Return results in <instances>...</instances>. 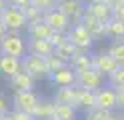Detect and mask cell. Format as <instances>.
Listing matches in <instances>:
<instances>
[{
  "mask_svg": "<svg viewBox=\"0 0 124 120\" xmlns=\"http://www.w3.org/2000/svg\"><path fill=\"white\" fill-rule=\"evenodd\" d=\"M76 86L86 88V90H98V88H102V74L96 68L76 72Z\"/></svg>",
  "mask_w": 124,
  "mask_h": 120,
  "instance_id": "cell-6",
  "label": "cell"
},
{
  "mask_svg": "<svg viewBox=\"0 0 124 120\" xmlns=\"http://www.w3.org/2000/svg\"><path fill=\"white\" fill-rule=\"evenodd\" d=\"M86 10L92 16H96L98 20H102V22H108L114 16V8L108 4L106 0H90L86 4Z\"/></svg>",
  "mask_w": 124,
  "mask_h": 120,
  "instance_id": "cell-13",
  "label": "cell"
},
{
  "mask_svg": "<svg viewBox=\"0 0 124 120\" xmlns=\"http://www.w3.org/2000/svg\"><path fill=\"white\" fill-rule=\"evenodd\" d=\"M116 92H118V98H116V100H118V108L124 110V88H122V90H116Z\"/></svg>",
  "mask_w": 124,
  "mask_h": 120,
  "instance_id": "cell-36",
  "label": "cell"
},
{
  "mask_svg": "<svg viewBox=\"0 0 124 120\" xmlns=\"http://www.w3.org/2000/svg\"><path fill=\"white\" fill-rule=\"evenodd\" d=\"M54 106H56V102L54 98H40L36 104V108L32 110V116L34 120H52L54 118Z\"/></svg>",
  "mask_w": 124,
  "mask_h": 120,
  "instance_id": "cell-18",
  "label": "cell"
},
{
  "mask_svg": "<svg viewBox=\"0 0 124 120\" xmlns=\"http://www.w3.org/2000/svg\"><path fill=\"white\" fill-rule=\"evenodd\" d=\"M108 86H112L114 90H122L124 88V66H120L116 72L108 76Z\"/></svg>",
  "mask_w": 124,
  "mask_h": 120,
  "instance_id": "cell-26",
  "label": "cell"
},
{
  "mask_svg": "<svg viewBox=\"0 0 124 120\" xmlns=\"http://www.w3.org/2000/svg\"><path fill=\"white\" fill-rule=\"evenodd\" d=\"M32 4L36 8H40L42 12H48V10H52V8H56L58 0H32Z\"/></svg>",
  "mask_w": 124,
  "mask_h": 120,
  "instance_id": "cell-31",
  "label": "cell"
},
{
  "mask_svg": "<svg viewBox=\"0 0 124 120\" xmlns=\"http://www.w3.org/2000/svg\"><path fill=\"white\" fill-rule=\"evenodd\" d=\"M118 92L114 90L112 86L108 88H98L96 90V108H102V110H114L118 108Z\"/></svg>",
  "mask_w": 124,
  "mask_h": 120,
  "instance_id": "cell-10",
  "label": "cell"
},
{
  "mask_svg": "<svg viewBox=\"0 0 124 120\" xmlns=\"http://www.w3.org/2000/svg\"><path fill=\"white\" fill-rule=\"evenodd\" d=\"M112 112L110 110H102V108H92L86 112V120H110Z\"/></svg>",
  "mask_w": 124,
  "mask_h": 120,
  "instance_id": "cell-29",
  "label": "cell"
},
{
  "mask_svg": "<svg viewBox=\"0 0 124 120\" xmlns=\"http://www.w3.org/2000/svg\"><path fill=\"white\" fill-rule=\"evenodd\" d=\"M82 2H86V4H88V2H90V0H82Z\"/></svg>",
  "mask_w": 124,
  "mask_h": 120,
  "instance_id": "cell-42",
  "label": "cell"
},
{
  "mask_svg": "<svg viewBox=\"0 0 124 120\" xmlns=\"http://www.w3.org/2000/svg\"><path fill=\"white\" fill-rule=\"evenodd\" d=\"M0 120H14L12 114H4V116H0Z\"/></svg>",
  "mask_w": 124,
  "mask_h": 120,
  "instance_id": "cell-40",
  "label": "cell"
},
{
  "mask_svg": "<svg viewBox=\"0 0 124 120\" xmlns=\"http://www.w3.org/2000/svg\"><path fill=\"white\" fill-rule=\"evenodd\" d=\"M0 54H10V56H18L24 58L28 54V46L24 42V38L20 36V32H6L0 38Z\"/></svg>",
  "mask_w": 124,
  "mask_h": 120,
  "instance_id": "cell-1",
  "label": "cell"
},
{
  "mask_svg": "<svg viewBox=\"0 0 124 120\" xmlns=\"http://www.w3.org/2000/svg\"><path fill=\"white\" fill-rule=\"evenodd\" d=\"M52 120H56V118H52Z\"/></svg>",
  "mask_w": 124,
  "mask_h": 120,
  "instance_id": "cell-43",
  "label": "cell"
},
{
  "mask_svg": "<svg viewBox=\"0 0 124 120\" xmlns=\"http://www.w3.org/2000/svg\"><path fill=\"white\" fill-rule=\"evenodd\" d=\"M108 54L112 56V58L120 64V66H124V40H114V42L108 46Z\"/></svg>",
  "mask_w": 124,
  "mask_h": 120,
  "instance_id": "cell-25",
  "label": "cell"
},
{
  "mask_svg": "<svg viewBox=\"0 0 124 120\" xmlns=\"http://www.w3.org/2000/svg\"><path fill=\"white\" fill-rule=\"evenodd\" d=\"M22 12H24V16H26V20H28V22H34V20L44 18V12L40 10V8H36L32 2H30V4H26L24 8H22Z\"/></svg>",
  "mask_w": 124,
  "mask_h": 120,
  "instance_id": "cell-27",
  "label": "cell"
},
{
  "mask_svg": "<svg viewBox=\"0 0 124 120\" xmlns=\"http://www.w3.org/2000/svg\"><path fill=\"white\" fill-rule=\"evenodd\" d=\"M56 6L72 20V24L80 22L82 16L86 14V2H82V0H58Z\"/></svg>",
  "mask_w": 124,
  "mask_h": 120,
  "instance_id": "cell-7",
  "label": "cell"
},
{
  "mask_svg": "<svg viewBox=\"0 0 124 120\" xmlns=\"http://www.w3.org/2000/svg\"><path fill=\"white\" fill-rule=\"evenodd\" d=\"M68 40L72 44H76L78 48H82V50H90L92 44H94V36L88 32V28L82 22H76V24L70 26V30H68Z\"/></svg>",
  "mask_w": 124,
  "mask_h": 120,
  "instance_id": "cell-4",
  "label": "cell"
},
{
  "mask_svg": "<svg viewBox=\"0 0 124 120\" xmlns=\"http://www.w3.org/2000/svg\"><path fill=\"white\" fill-rule=\"evenodd\" d=\"M4 114H8V102H6V98L0 94V116H4Z\"/></svg>",
  "mask_w": 124,
  "mask_h": 120,
  "instance_id": "cell-34",
  "label": "cell"
},
{
  "mask_svg": "<svg viewBox=\"0 0 124 120\" xmlns=\"http://www.w3.org/2000/svg\"><path fill=\"white\" fill-rule=\"evenodd\" d=\"M52 32H54V30L48 26V24H46V20H44V18L34 20V22H28V26H26V34H28V38L48 40Z\"/></svg>",
  "mask_w": 124,
  "mask_h": 120,
  "instance_id": "cell-16",
  "label": "cell"
},
{
  "mask_svg": "<svg viewBox=\"0 0 124 120\" xmlns=\"http://www.w3.org/2000/svg\"><path fill=\"white\" fill-rule=\"evenodd\" d=\"M22 70V58L18 56H10V54H0V74L4 78H12L14 74H18Z\"/></svg>",
  "mask_w": 124,
  "mask_h": 120,
  "instance_id": "cell-12",
  "label": "cell"
},
{
  "mask_svg": "<svg viewBox=\"0 0 124 120\" xmlns=\"http://www.w3.org/2000/svg\"><path fill=\"white\" fill-rule=\"evenodd\" d=\"M114 18H118V20L124 22V4H120V6L114 8Z\"/></svg>",
  "mask_w": 124,
  "mask_h": 120,
  "instance_id": "cell-35",
  "label": "cell"
},
{
  "mask_svg": "<svg viewBox=\"0 0 124 120\" xmlns=\"http://www.w3.org/2000/svg\"><path fill=\"white\" fill-rule=\"evenodd\" d=\"M0 20L6 24V28L10 32H20L28 26L26 16L22 12V8H18V6H6L4 12L0 14Z\"/></svg>",
  "mask_w": 124,
  "mask_h": 120,
  "instance_id": "cell-3",
  "label": "cell"
},
{
  "mask_svg": "<svg viewBox=\"0 0 124 120\" xmlns=\"http://www.w3.org/2000/svg\"><path fill=\"white\" fill-rule=\"evenodd\" d=\"M46 64H48L50 74H52V72H56V70H60V68H64V66H68V62H66L64 58H60L56 52H54L52 56H48V58H46Z\"/></svg>",
  "mask_w": 124,
  "mask_h": 120,
  "instance_id": "cell-28",
  "label": "cell"
},
{
  "mask_svg": "<svg viewBox=\"0 0 124 120\" xmlns=\"http://www.w3.org/2000/svg\"><path fill=\"white\" fill-rule=\"evenodd\" d=\"M34 76H30L26 70H20L18 74H14L10 78V86H12V90L14 92H18V90H32L34 88Z\"/></svg>",
  "mask_w": 124,
  "mask_h": 120,
  "instance_id": "cell-19",
  "label": "cell"
},
{
  "mask_svg": "<svg viewBox=\"0 0 124 120\" xmlns=\"http://www.w3.org/2000/svg\"><path fill=\"white\" fill-rule=\"evenodd\" d=\"M8 2V6H18V8H24L26 4H30L32 0H6Z\"/></svg>",
  "mask_w": 124,
  "mask_h": 120,
  "instance_id": "cell-33",
  "label": "cell"
},
{
  "mask_svg": "<svg viewBox=\"0 0 124 120\" xmlns=\"http://www.w3.org/2000/svg\"><path fill=\"white\" fill-rule=\"evenodd\" d=\"M106 36L110 40H124V22L112 16L106 22Z\"/></svg>",
  "mask_w": 124,
  "mask_h": 120,
  "instance_id": "cell-22",
  "label": "cell"
},
{
  "mask_svg": "<svg viewBox=\"0 0 124 120\" xmlns=\"http://www.w3.org/2000/svg\"><path fill=\"white\" fill-rule=\"evenodd\" d=\"M50 42H52V46L54 48H58V46H62V44H64V42H68V32H56V30H54L52 32V34H50Z\"/></svg>",
  "mask_w": 124,
  "mask_h": 120,
  "instance_id": "cell-30",
  "label": "cell"
},
{
  "mask_svg": "<svg viewBox=\"0 0 124 120\" xmlns=\"http://www.w3.org/2000/svg\"><path fill=\"white\" fill-rule=\"evenodd\" d=\"M76 116V108L68 106V104H56L54 106V118L56 120H74Z\"/></svg>",
  "mask_w": 124,
  "mask_h": 120,
  "instance_id": "cell-24",
  "label": "cell"
},
{
  "mask_svg": "<svg viewBox=\"0 0 124 120\" xmlns=\"http://www.w3.org/2000/svg\"><path fill=\"white\" fill-rule=\"evenodd\" d=\"M70 66H72L76 72H82V70L94 68V64H92V54H88V52H80V54L70 62Z\"/></svg>",
  "mask_w": 124,
  "mask_h": 120,
  "instance_id": "cell-23",
  "label": "cell"
},
{
  "mask_svg": "<svg viewBox=\"0 0 124 120\" xmlns=\"http://www.w3.org/2000/svg\"><path fill=\"white\" fill-rule=\"evenodd\" d=\"M38 96L32 92V90H18L14 92V98H12V104H14V110H22V112H30L36 108L38 104Z\"/></svg>",
  "mask_w": 124,
  "mask_h": 120,
  "instance_id": "cell-8",
  "label": "cell"
},
{
  "mask_svg": "<svg viewBox=\"0 0 124 120\" xmlns=\"http://www.w3.org/2000/svg\"><path fill=\"white\" fill-rule=\"evenodd\" d=\"M110 120H120V118H116V116H110ZM124 120V118H122Z\"/></svg>",
  "mask_w": 124,
  "mask_h": 120,
  "instance_id": "cell-41",
  "label": "cell"
},
{
  "mask_svg": "<svg viewBox=\"0 0 124 120\" xmlns=\"http://www.w3.org/2000/svg\"><path fill=\"white\" fill-rule=\"evenodd\" d=\"M48 80L54 84V86H74L76 84V70L68 64V66L60 68L56 72H52V74H48Z\"/></svg>",
  "mask_w": 124,
  "mask_h": 120,
  "instance_id": "cell-11",
  "label": "cell"
},
{
  "mask_svg": "<svg viewBox=\"0 0 124 120\" xmlns=\"http://www.w3.org/2000/svg\"><path fill=\"white\" fill-rule=\"evenodd\" d=\"M26 46H28V52L30 54H38V56H44L48 58L56 52V48L52 46L50 40H38V38H28L26 40Z\"/></svg>",
  "mask_w": 124,
  "mask_h": 120,
  "instance_id": "cell-17",
  "label": "cell"
},
{
  "mask_svg": "<svg viewBox=\"0 0 124 120\" xmlns=\"http://www.w3.org/2000/svg\"><path fill=\"white\" fill-rule=\"evenodd\" d=\"M10 114L14 116V120H34V116L30 114V112H22V110H14V112H10Z\"/></svg>",
  "mask_w": 124,
  "mask_h": 120,
  "instance_id": "cell-32",
  "label": "cell"
},
{
  "mask_svg": "<svg viewBox=\"0 0 124 120\" xmlns=\"http://www.w3.org/2000/svg\"><path fill=\"white\" fill-rule=\"evenodd\" d=\"M22 70H26L30 76H34L36 80L40 78H48L50 70H48V64H46L44 56H38V54H26L22 58Z\"/></svg>",
  "mask_w": 124,
  "mask_h": 120,
  "instance_id": "cell-2",
  "label": "cell"
},
{
  "mask_svg": "<svg viewBox=\"0 0 124 120\" xmlns=\"http://www.w3.org/2000/svg\"><path fill=\"white\" fill-rule=\"evenodd\" d=\"M82 110H92L96 108V90H86V88H78V106Z\"/></svg>",
  "mask_w": 124,
  "mask_h": 120,
  "instance_id": "cell-20",
  "label": "cell"
},
{
  "mask_svg": "<svg viewBox=\"0 0 124 120\" xmlns=\"http://www.w3.org/2000/svg\"><path fill=\"white\" fill-rule=\"evenodd\" d=\"M84 26L88 28V32L92 36H94V40H100V38H108L106 36V22H102V20H98L96 16H92L88 10H86V14L82 16V20H80Z\"/></svg>",
  "mask_w": 124,
  "mask_h": 120,
  "instance_id": "cell-15",
  "label": "cell"
},
{
  "mask_svg": "<svg viewBox=\"0 0 124 120\" xmlns=\"http://www.w3.org/2000/svg\"><path fill=\"white\" fill-rule=\"evenodd\" d=\"M56 104H68V106H78V86H58L54 94Z\"/></svg>",
  "mask_w": 124,
  "mask_h": 120,
  "instance_id": "cell-14",
  "label": "cell"
},
{
  "mask_svg": "<svg viewBox=\"0 0 124 120\" xmlns=\"http://www.w3.org/2000/svg\"><path fill=\"white\" fill-rule=\"evenodd\" d=\"M92 64H94V68L102 76H110L112 72H116L120 68V64L116 62L108 52H96V54H92Z\"/></svg>",
  "mask_w": 124,
  "mask_h": 120,
  "instance_id": "cell-9",
  "label": "cell"
},
{
  "mask_svg": "<svg viewBox=\"0 0 124 120\" xmlns=\"http://www.w3.org/2000/svg\"><path fill=\"white\" fill-rule=\"evenodd\" d=\"M6 32H8V28H6V24H4L2 20H0V38H2V36L6 34Z\"/></svg>",
  "mask_w": 124,
  "mask_h": 120,
  "instance_id": "cell-38",
  "label": "cell"
},
{
  "mask_svg": "<svg viewBox=\"0 0 124 120\" xmlns=\"http://www.w3.org/2000/svg\"><path fill=\"white\" fill-rule=\"evenodd\" d=\"M108 4H110L112 8H116V6H120V4H124V0H106Z\"/></svg>",
  "mask_w": 124,
  "mask_h": 120,
  "instance_id": "cell-37",
  "label": "cell"
},
{
  "mask_svg": "<svg viewBox=\"0 0 124 120\" xmlns=\"http://www.w3.org/2000/svg\"><path fill=\"white\" fill-rule=\"evenodd\" d=\"M80 52H88V50H82V48H78L76 44H72L70 40H68V42H64L62 46H58V48H56V54L60 56V58H64L68 64H70V62H72V60H74Z\"/></svg>",
  "mask_w": 124,
  "mask_h": 120,
  "instance_id": "cell-21",
  "label": "cell"
},
{
  "mask_svg": "<svg viewBox=\"0 0 124 120\" xmlns=\"http://www.w3.org/2000/svg\"><path fill=\"white\" fill-rule=\"evenodd\" d=\"M6 6H8V2H6V0H0V14L4 12V8H6Z\"/></svg>",
  "mask_w": 124,
  "mask_h": 120,
  "instance_id": "cell-39",
  "label": "cell"
},
{
  "mask_svg": "<svg viewBox=\"0 0 124 120\" xmlns=\"http://www.w3.org/2000/svg\"><path fill=\"white\" fill-rule=\"evenodd\" d=\"M44 20H46V24H48L52 30H56V32H68L70 26H72V20L68 18L58 6L52 8V10H48V12H44Z\"/></svg>",
  "mask_w": 124,
  "mask_h": 120,
  "instance_id": "cell-5",
  "label": "cell"
}]
</instances>
